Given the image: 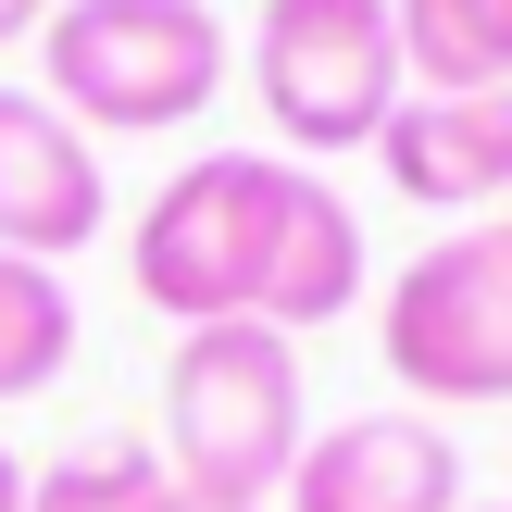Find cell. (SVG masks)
I'll use <instances>...</instances> for the list:
<instances>
[{
  "mask_svg": "<svg viewBox=\"0 0 512 512\" xmlns=\"http://www.w3.org/2000/svg\"><path fill=\"white\" fill-rule=\"evenodd\" d=\"M38 100L88 138H163L225 100V13L213 0H50Z\"/></svg>",
  "mask_w": 512,
  "mask_h": 512,
  "instance_id": "6da1fadb",
  "label": "cell"
},
{
  "mask_svg": "<svg viewBox=\"0 0 512 512\" xmlns=\"http://www.w3.org/2000/svg\"><path fill=\"white\" fill-rule=\"evenodd\" d=\"M288 200H300V163L275 150H200L175 188H150L138 238H125V275L163 325H263V275H275V238H288Z\"/></svg>",
  "mask_w": 512,
  "mask_h": 512,
  "instance_id": "7a4b0ae2",
  "label": "cell"
},
{
  "mask_svg": "<svg viewBox=\"0 0 512 512\" xmlns=\"http://www.w3.org/2000/svg\"><path fill=\"white\" fill-rule=\"evenodd\" d=\"M300 338H275V325H188L175 338V375H163V450H175V488L200 500H238L263 512L275 488H288L300 463Z\"/></svg>",
  "mask_w": 512,
  "mask_h": 512,
  "instance_id": "3957f363",
  "label": "cell"
},
{
  "mask_svg": "<svg viewBox=\"0 0 512 512\" xmlns=\"http://www.w3.org/2000/svg\"><path fill=\"white\" fill-rule=\"evenodd\" d=\"M250 88H263L275 138L288 150H375L388 113L413 100V63H400V13L388 0H263L250 25Z\"/></svg>",
  "mask_w": 512,
  "mask_h": 512,
  "instance_id": "277c9868",
  "label": "cell"
},
{
  "mask_svg": "<svg viewBox=\"0 0 512 512\" xmlns=\"http://www.w3.org/2000/svg\"><path fill=\"white\" fill-rule=\"evenodd\" d=\"M375 325H388V375L413 388V413L512 400V250H500V225L425 238Z\"/></svg>",
  "mask_w": 512,
  "mask_h": 512,
  "instance_id": "5b68a950",
  "label": "cell"
},
{
  "mask_svg": "<svg viewBox=\"0 0 512 512\" xmlns=\"http://www.w3.org/2000/svg\"><path fill=\"white\" fill-rule=\"evenodd\" d=\"M288 512H463V450H450V425L413 413V400L350 413V425H325V438H300Z\"/></svg>",
  "mask_w": 512,
  "mask_h": 512,
  "instance_id": "8992f818",
  "label": "cell"
},
{
  "mask_svg": "<svg viewBox=\"0 0 512 512\" xmlns=\"http://www.w3.org/2000/svg\"><path fill=\"white\" fill-rule=\"evenodd\" d=\"M113 225L88 125H63L38 88H0V250L25 263H75V250Z\"/></svg>",
  "mask_w": 512,
  "mask_h": 512,
  "instance_id": "52a82bcc",
  "label": "cell"
},
{
  "mask_svg": "<svg viewBox=\"0 0 512 512\" xmlns=\"http://www.w3.org/2000/svg\"><path fill=\"white\" fill-rule=\"evenodd\" d=\"M375 163H388V188L413 213H475L488 225L512 200V88H413L388 113V138H375Z\"/></svg>",
  "mask_w": 512,
  "mask_h": 512,
  "instance_id": "ba28073f",
  "label": "cell"
},
{
  "mask_svg": "<svg viewBox=\"0 0 512 512\" xmlns=\"http://www.w3.org/2000/svg\"><path fill=\"white\" fill-rule=\"evenodd\" d=\"M363 300V213H350L325 175H300L288 200V238H275V275H263V325L275 338H313Z\"/></svg>",
  "mask_w": 512,
  "mask_h": 512,
  "instance_id": "9c48e42d",
  "label": "cell"
},
{
  "mask_svg": "<svg viewBox=\"0 0 512 512\" xmlns=\"http://www.w3.org/2000/svg\"><path fill=\"white\" fill-rule=\"evenodd\" d=\"M413 88H512V0H388Z\"/></svg>",
  "mask_w": 512,
  "mask_h": 512,
  "instance_id": "30bf717a",
  "label": "cell"
},
{
  "mask_svg": "<svg viewBox=\"0 0 512 512\" xmlns=\"http://www.w3.org/2000/svg\"><path fill=\"white\" fill-rule=\"evenodd\" d=\"M63 363H75V288H63V263L0 250V400L63 388Z\"/></svg>",
  "mask_w": 512,
  "mask_h": 512,
  "instance_id": "8fae6325",
  "label": "cell"
},
{
  "mask_svg": "<svg viewBox=\"0 0 512 512\" xmlns=\"http://www.w3.org/2000/svg\"><path fill=\"white\" fill-rule=\"evenodd\" d=\"M163 450L150 438H100V450H63L50 475H25V512H163Z\"/></svg>",
  "mask_w": 512,
  "mask_h": 512,
  "instance_id": "7c38bea8",
  "label": "cell"
},
{
  "mask_svg": "<svg viewBox=\"0 0 512 512\" xmlns=\"http://www.w3.org/2000/svg\"><path fill=\"white\" fill-rule=\"evenodd\" d=\"M38 25H50V0H0V50H13V38H38Z\"/></svg>",
  "mask_w": 512,
  "mask_h": 512,
  "instance_id": "4fadbf2b",
  "label": "cell"
},
{
  "mask_svg": "<svg viewBox=\"0 0 512 512\" xmlns=\"http://www.w3.org/2000/svg\"><path fill=\"white\" fill-rule=\"evenodd\" d=\"M0 512H25V463H13V450H0Z\"/></svg>",
  "mask_w": 512,
  "mask_h": 512,
  "instance_id": "5bb4252c",
  "label": "cell"
},
{
  "mask_svg": "<svg viewBox=\"0 0 512 512\" xmlns=\"http://www.w3.org/2000/svg\"><path fill=\"white\" fill-rule=\"evenodd\" d=\"M163 512H238V500H200V488H163Z\"/></svg>",
  "mask_w": 512,
  "mask_h": 512,
  "instance_id": "9a60e30c",
  "label": "cell"
},
{
  "mask_svg": "<svg viewBox=\"0 0 512 512\" xmlns=\"http://www.w3.org/2000/svg\"><path fill=\"white\" fill-rule=\"evenodd\" d=\"M463 512H512V500H463Z\"/></svg>",
  "mask_w": 512,
  "mask_h": 512,
  "instance_id": "2e32d148",
  "label": "cell"
},
{
  "mask_svg": "<svg viewBox=\"0 0 512 512\" xmlns=\"http://www.w3.org/2000/svg\"><path fill=\"white\" fill-rule=\"evenodd\" d=\"M500 250H512V213H500Z\"/></svg>",
  "mask_w": 512,
  "mask_h": 512,
  "instance_id": "e0dca14e",
  "label": "cell"
}]
</instances>
